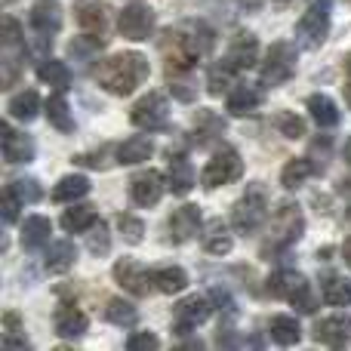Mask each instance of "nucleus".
Returning <instances> with one entry per match:
<instances>
[{"label": "nucleus", "instance_id": "nucleus-1", "mask_svg": "<svg viewBox=\"0 0 351 351\" xmlns=\"http://www.w3.org/2000/svg\"><path fill=\"white\" fill-rule=\"evenodd\" d=\"M216 43V34L206 22L200 19H185L170 31L160 47L167 53V74H188L194 65H197L200 56H206Z\"/></svg>", "mask_w": 351, "mask_h": 351}, {"label": "nucleus", "instance_id": "nucleus-2", "mask_svg": "<svg viewBox=\"0 0 351 351\" xmlns=\"http://www.w3.org/2000/svg\"><path fill=\"white\" fill-rule=\"evenodd\" d=\"M148 74H152V68H148V59L142 53H117L96 62V68H93L96 84L111 96H130L145 84Z\"/></svg>", "mask_w": 351, "mask_h": 351}, {"label": "nucleus", "instance_id": "nucleus-3", "mask_svg": "<svg viewBox=\"0 0 351 351\" xmlns=\"http://www.w3.org/2000/svg\"><path fill=\"white\" fill-rule=\"evenodd\" d=\"M302 231H305V219L299 204H280V210L271 219V231H268V241L262 247V256L265 259H278V253L293 247L302 237Z\"/></svg>", "mask_w": 351, "mask_h": 351}, {"label": "nucleus", "instance_id": "nucleus-4", "mask_svg": "<svg viewBox=\"0 0 351 351\" xmlns=\"http://www.w3.org/2000/svg\"><path fill=\"white\" fill-rule=\"evenodd\" d=\"M268 219V191L262 182H250L243 197L231 206V225L237 234H256Z\"/></svg>", "mask_w": 351, "mask_h": 351}, {"label": "nucleus", "instance_id": "nucleus-5", "mask_svg": "<svg viewBox=\"0 0 351 351\" xmlns=\"http://www.w3.org/2000/svg\"><path fill=\"white\" fill-rule=\"evenodd\" d=\"M265 290H268V296L293 302L299 311H302V315H315V311H317V299H315V293H311V284L299 271L280 268V271H274L271 278H268Z\"/></svg>", "mask_w": 351, "mask_h": 351}, {"label": "nucleus", "instance_id": "nucleus-6", "mask_svg": "<svg viewBox=\"0 0 351 351\" xmlns=\"http://www.w3.org/2000/svg\"><path fill=\"white\" fill-rule=\"evenodd\" d=\"M330 34V0H311L305 16L296 25V40L305 49H317Z\"/></svg>", "mask_w": 351, "mask_h": 351}, {"label": "nucleus", "instance_id": "nucleus-7", "mask_svg": "<svg viewBox=\"0 0 351 351\" xmlns=\"http://www.w3.org/2000/svg\"><path fill=\"white\" fill-rule=\"evenodd\" d=\"M241 176H243V158L234 152V148H219V152L210 158V164L204 167L200 182H204L206 191H213V188H219V185L237 182Z\"/></svg>", "mask_w": 351, "mask_h": 351}, {"label": "nucleus", "instance_id": "nucleus-8", "mask_svg": "<svg viewBox=\"0 0 351 351\" xmlns=\"http://www.w3.org/2000/svg\"><path fill=\"white\" fill-rule=\"evenodd\" d=\"M293 71H296V49H293V43L287 40L271 43L265 59H262V84L280 86L293 77Z\"/></svg>", "mask_w": 351, "mask_h": 351}, {"label": "nucleus", "instance_id": "nucleus-9", "mask_svg": "<svg viewBox=\"0 0 351 351\" xmlns=\"http://www.w3.org/2000/svg\"><path fill=\"white\" fill-rule=\"evenodd\" d=\"M130 121L133 127L145 130V133H160L170 123V102H167L164 93H148L145 99L136 102V108L130 111Z\"/></svg>", "mask_w": 351, "mask_h": 351}, {"label": "nucleus", "instance_id": "nucleus-10", "mask_svg": "<svg viewBox=\"0 0 351 351\" xmlns=\"http://www.w3.org/2000/svg\"><path fill=\"white\" fill-rule=\"evenodd\" d=\"M117 31H121L127 40H145L154 31V10L142 0H133L130 6H123L121 16H117Z\"/></svg>", "mask_w": 351, "mask_h": 351}, {"label": "nucleus", "instance_id": "nucleus-11", "mask_svg": "<svg viewBox=\"0 0 351 351\" xmlns=\"http://www.w3.org/2000/svg\"><path fill=\"white\" fill-rule=\"evenodd\" d=\"M114 280L123 287L127 293H133V296H148V290H152V271H145V265L136 259H117L114 262Z\"/></svg>", "mask_w": 351, "mask_h": 351}, {"label": "nucleus", "instance_id": "nucleus-12", "mask_svg": "<svg viewBox=\"0 0 351 351\" xmlns=\"http://www.w3.org/2000/svg\"><path fill=\"white\" fill-rule=\"evenodd\" d=\"M225 62H228L234 71H250V68L259 62V40L250 31H241V34L231 37L228 49H225Z\"/></svg>", "mask_w": 351, "mask_h": 351}, {"label": "nucleus", "instance_id": "nucleus-13", "mask_svg": "<svg viewBox=\"0 0 351 351\" xmlns=\"http://www.w3.org/2000/svg\"><path fill=\"white\" fill-rule=\"evenodd\" d=\"M167 185H170V182H167L158 170L136 173L133 179H130V197H133L139 206H154L160 197H164V188Z\"/></svg>", "mask_w": 351, "mask_h": 351}, {"label": "nucleus", "instance_id": "nucleus-14", "mask_svg": "<svg viewBox=\"0 0 351 351\" xmlns=\"http://www.w3.org/2000/svg\"><path fill=\"white\" fill-rule=\"evenodd\" d=\"M210 311H213V305H210V299H204V296L182 299V302L173 308L176 333H191L194 327H200V324L210 317Z\"/></svg>", "mask_w": 351, "mask_h": 351}, {"label": "nucleus", "instance_id": "nucleus-15", "mask_svg": "<svg viewBox=\"0 0 351 351\" xmlns=\"http://www.w3.org/2000/svg\"><path fill=\"white\" fill-rule=\"evenodd\" d=\"M351 336V315H330L315 324V342L330 348H342Z\"/></svg>", "mask_w": 351, "mask_h": 351}, {"label": "nucleus", "instance_id": "nucleus-16", "mask_svg": "<svg viewBox=\"0 0 351 351\" xmlns=\"http://www.w3.org/2000/svg\"><path fill=\"white\" fill-rule=\"evenodd\" d=\"M0 139H3L6 164H28L34 158V142H31L28 133H16L10 123H0Z\"/></svg>", "mask_w": 351, "mask_h": 351}, {"label": "nucleus", "instance_id": "nucleus-17", "mask_svg": "<svg viewBox=\"0 0 351 351\" xmlns=\"http://www.w3.org/2000/svg\"><path fill=\"white\" fill-rule=\"evenodd\" d=\"M200 222H204V216H200V206L182 204L179 210H176L173 216H170V241H173V243L191 241V237L200 231Z\"/></svg>", "mask_w": 351, "mask_h": 351}, {"label": "nucleus", "instance_id": "nucleus-18", "mask_svg": "<svg viewBox=\"0 0 351 351\" xmlns=\"http://www.w3.org/2000/svg\"><path fill=\"white\" fill-rule=\"evenodd\" d=\"M167 182H170V191L179 194V197L194 188V167L185 154H167Z\"/></svg>", "mask_w": 351, "mask_h": 351}, {"label": "nucleus", "instance_id": "nucleus-19", "mask_svg": "<svg viewBox=\"0 0 351 351\" xmlns=\"http://www.w3.org/2000/svg\"><path fill=\"white\" fill-rule=\"evenodd\" d=\"M31 25L40 37H53L62 28V6L56 0H37L31 10Z\"/></svg>", "mask_w": 351, "mask_h": 351}, {"label": "nucleus", "instance_id": "nucleus-20", "mask_svg": "<svg viewBox=\"0 0 351 351\" xmlns=\"http://www.w3.org/2000/svg\"><path fill=\"white\" fill-rule=\"evenodd\" d=\"M86 327H90V321H86V315L77 308V305H62L53 317V330L59 336H65V339H77V336H84Z\"/></svg>", "mask_w": 351, "mask_h": 351}, {"label": "nucleus", "instance_id": "nucleus-21", "mask_svg": "<svg viewBox=\"0 0 351 351\" xmlns=\"http://www.w3.org/2000/svg\"><path fill=\"white\" fill-rule=\"evenodd\" d=\"M200 243H204V250L210 256H228L231 247H234V237L225 228L222 219H213V222H206L204 234H200Z\"/></svg>", "mask_w": 351, "mask_h": 351}, {"label": "nucleus", "instance_id": "nucleus-22", "mask_svg": "<svg viewBox=\"0 0 351 351\" xmlns=\"http://www.w3.org/2000/svg\"><path fill=\"white\" fill-rule=\"evenodd\" d=\"M321 296H324V302L336 305V308H342V305H351V280L342 278V274L327 271L321 278Z\"/></svg>", "mask_w": 351, "mask_h": 351}, {"label": "nucleus", "instance_id": "nucleus-23", "mask_svg": "<svg viewBox=\"0 0 351 351\" xmlns=\"http://www.w3.org/2000/svg\"><path fill=\"white\" fill-rule=\"evenodd\" d=\"M154 154V142L148 139V136H133V139L121 142L114 152V160L117 164H142V160H148Z\"/></svg>", "mask_w": 351, "mask_h": 351}, {"label": "nucleus", "instance_id": "nucleus-24", "mask_svg": "<svg viewBox=\"0 0 351 351\" xmlns=\"http://www.w3.org/2000/svg\"><path fill=\"white\" fill-rule=\"evenodd\" d=\"M225 133V121L219 114H213V111L200 108L197 114H194V145H210L213 139H219V136Z\"/></svg>", "mask_w": 351, "mask_h": 351}, {"label": "nucleus", "instance_id": "nucleus-25", "mask_svg": "<svg viewBox=\"0 0 351 351\" xmlns=\"http://www.w3.org/2000/svg\"><path fill=\"white\" fill-rule=\"evenodd\" d=\"M49 234H53V225H49L47 216H28L22 225V247L34 253V250L47 247Z\"/></svg>", "mask_w": 351, "mask_h": 351}, {"label": "nucleus", "instance_id": "nucleus-26", "mask_svg": "<svg viewBox=\"0 0 351 351\" xmlns=\"http://www.w3.org/2000/svg\"><path fill=\"white\" fill-rule=\"evenodd\" d=\"M152 284H154V290L167 293V296H176V293H182L188 287V274H185V268H179V265H164V268H154L152 271Z\"/></svg>", "mask_w": 351, "mask_h": 351}, {"label": "nucleus", "instance_id": "nucleus-27", "mask_svg": "<svg viewBox=\"0 0 351 351\" xmlns=\"http://www.w3.org/2000/svg\"><path fill=\"white\" fill-rule=\"evenodd\" d=\"M74 262H77V250H74V243L59 241V243H53V250L47 253L43 268H47V274H65V271H71Z\"/></svg>", "mask_w": 351, "mask_h": 351}, {"label": "nucleus", "instance_id": "nucleus-28", "mask_svg": "<svg viewBox=\"0 0 351 351\" xmlns=\"http://www.w3.org/2000/svg\"><path fill=\"white\" fill-rule=\"evenodd\" d=\"M225 108H228V114H231V117H243V114H250V111L259 108V93H256L250 84H237L234 90L228 93V102H225Z\"/></svg>", "mask_w": 351, "mask_h": 351}, {"label": "nucleus", "instance_id": "nucleus-29", "mask_svg": "<svg viewBox=\"0 0 351 351\" xmlns=\"http://www.w3.org/2000/svg\"><path fill=\"white\" fill-rule=\"evenodd\" d=\"M315 173H317L315 160L293 158V160H287L284 170H280V185H284V188H299V185H305V182H308Z\"/></svg>", "mask_w": 351, "mask_h": 351}, {"label": "nucleus", "instance_id": "nucleus-30", "mask_svg": "<svg viewBox=\"0 0 351 351\" xmlns=\"http://www.w3.org/2000/svg\"><path fill=\"white\" fill-rule=\"evenodd\" d=\"M96 222H99V216H96V206L93 204H77V206H71V210L62 213V228L71 231V234H77V231H90Z\"/></svg>", "mask_w": 351, "mask_h": 351}, {"label": "nucleus", "instance_id": "nucleus-31", "mask_svg": "<svg viewBox=\"0 0 351 351\" xmlns=\"http://www.w3.org/2000/svg\"><path fill=\"white\" fill-rule=\"evenodd\" d=\"M308 111L317 127H324V130H333L336 123H339V108H336V102L330 96H324V93L308 96Z\"/></svg>", "mask_w": 351, "mask_h": 351}, {"label": "nucleus", "instance_id": "nucleus-32", "mask_svg": "<svg viewBox=\"0 0 351 351\" xmlns=\"http://www.w3.org/2000/svg\"><path fill=\"white\" fill-rule=\"evenodd\" d=\"M90 194V179L86 176H65V179L56 182L53 188V200L56 204H71V200H80Z\"/></svg>", "mask_w": 351, "mask_h": 351}, {"label": "nucleus", "instance_id": "nucleus-33", "mask_svg": "<svg viewBox=\"0 0 351 351\" xmlns=\"http://www.w3.org/2000/svg\"><path fill=\"white\" fill-rule=\"evenodd\" d=\"M47 121L53 123L59 133H74V117H71V105L65 102V96L62 93H56V96L47 99Z\"/></svg>", "mask_w": 351, "mask_h": 351}, {"label": "nucleus", "instance_id": "nucleus-34", "mask_svg": "<svg viewBox=\"0 0 351 351\" xmlns=\"http://www.w3.org/2000/svg\"><path fill=\"white\" fill-rule=\"evenodd\" d=\"M77 22H80V28H84L86 34L105 37V25H108V19H105V6L84 0V3L77 6Z\"/></svg>", "mask_w": 351, "mask_h": 351}, {"label": "nucleus", "instance_id": "nucleus-35", "mask_svg": "<svg viewBox=\"0 0 351 351\" xmlns=\"http://www.w3.org/2000/svg\"><path fill=\"white\" fill-rule=\"evenodd\" d=\"M40 108H43V102H40V96H37V90H25L10 99V114L22 123L34 121V117L40 114Z\"/></svg>", "mask_w": 351, "mask_h": 351}, {"label": "nucleus", "instance_id": "nucleus-36", "mask_svg": "<svg viewBox=\"0 0 351 351\" xmlns=\"http://www.w3.org/2000/svg\"><path fill=\"white\" fill-rule=\"evenodd\" d=\"M271 336L278 346L290 348V346H299L302 339V330H299V321L293 315H274L271 317Z\"/></svg>", "mask_w": 351, "mask_h": 351}, {"label": "nucleus", "instance_id": "nucleus-37", "mask_svg": "<svg viewBox=\"0 0 351 351\" xmlns=\"http://www.w3.org/2000/svg\"><path fill=\"white\" fill-rule=\"evenodd\" d=\"M37 77H40L43 84L56 86V90H68V86H71V68L59 59H47L37 65Z\"/></svg>", "mask_w": 351, "mask_h": 351}, {"label": "nucleus", "instance_id": "nucleus-38", "mask_svg": "<svg viewBox=\"0 0 351 351\" xmlns=\"http://www.w3.org/2000/svg\"><path fill=\"white\" fill-rule=\"evenodd\" d=\"M105 321L114 324V327H136L139 324V308L127 299H111L105 305Z\"/></svg>", "mask_w": 351, "mask_h": 351}, {"label": "nucleus", "instance_id": "nucleus-39", "mask_svg": "<svg viewBox=\"0 0 351 351\" xmlns=\"http://www.w3.org/2000/svg\"><path fill=\"white\" fill-rule=\"evenodd\" d=\"M234 68L228 65L225 59H219L216 65H210V71H206V93H213V96H219L222 90H228L231 77H234Z\"/></svg>", "mask_w": 351, "mask_h": 351}, {"label": "nucleus", "instance_id": "nucleus-40", "mask_svg": "<svg viewBox=\"0 0 351 351\" xmlns=\"http://www.w3.org/2000/svg\"><path fill=\"white\" fill-rule=\"evenodd\" d=\"M117 228H121V237L127 243H142L145 241V222H142L139 216H133V213H121L117 216Z\"/></svg>", "mask_w": 351, "mask_h": 351}, {"label": "nucleus", "instance_id": "nucleus-41", "mask_svg": "<svg viewBox=\"0 0 351 351\" xmlns=\"http://www.w3.org/2000/svg\"><path fill=\"white\" fill-rule=\"evenodd\" d=\"M86 250H90L93 256H108L111 250V234H108V225L99 219L96 225H93L90 231H86Z\"/></svg>", "mask_w": 351, "mask_h": 351}, {"label": "nucleus", "instance_id": "nucleus-42", "mask_svg": "<svg viewBox=\"0 0 351 351\" xmlns=\"http://www.w3.org/2000/svg\"><path fill=\"white\" fill-rule=\"evenodd\" d=\"M278 130H280V136H287V139H302L305 121L299 114H293V111H284V114H278Z\"/></svg>", "mask_w": 351, "mask_h": 351}, {"label": "nucleus", "instance_id": "nucleus-43", "mask_svg": "<svg viewBox=\"0 0 351 351\" xmlns=\"http://www.w3.org/2000/svg\"><path fill=\"white\" fill-rule=\"evenodd\" d=\"M22 204H25V200L12 191V185H6L3 194H0V206H3V222L6 225H12L19 219V206H22Z\"/></svg>", "mask_w": 351, "mask_h": 351}, {"label": "nucleus", "instance_id": "nucleus-44", "mask_svg": "<svg viewBox=\"0 0 351 351\" xmlns=\"http://www.w3.org/2000/svg\"><path fill=\"white\" fill-rule=\"evenodd\" d=\"M16 47H22V25L12 16H3V53H12Z\"/></svg>", "mask_w": 351, "mask_h": 351}, {"label": "nucleus", "instance_id": "nucleus-45", "mask_svg": "<svg viewBox=\"0 0 351 351\" xmlns=\"http://www.w3.org/2000/svg\"><path fill=\"white\" fill-rule=\"evenodd\" d=\"M12 191H16L22 200H28V204H34V200L43 197L40 185H37L34 179H19V182H12Z\"/></svg>", "mask_w": 351, "mask_h": 351}, {"label": "nucleus", "instance_id": "nucleus-46", "mask_svg": "<svg viewBox=\"0 0 351 351\" xmlns=\"http://www.w3.org/2000/svg\"><path fill=\"white\" fill-rule=\"evenodd\" d=\"M127 348L130 351H154V348H160V339L154 333H133L127 342Z\"/></svg>", "mask_w": 351, "mask_h": 351}, {"label": "nucleus", "instance_id": "nucleus-47", "mask_svg": "<svg viewBox=\"0 0 351 351\" xmlns=\"http://www.w3.org/2000/svg\"><path fill=\"white\" fill-rule=\"evenodd\" d=\"M111 152H117V148H99V154L93 152V154H77V158H74V164H80V167H96V170H105V167H108V160H102L105 154H111Z\"/></svg>", "mask_w": 351, "mask_h": 351}, {"label": "nucleus", "instance_id": "nucleus-48", "mask_svg": "<svg viewBox=\"0 0 351 351\" xmlns=\"http://www.w3.org/2000/svg\"><path fill=\"white\" fill-rule=\"evenodd\" d=\"M0 346H3V351H19V348H28L31 342L22 336V330H12V333H3V342H0Z\"/></svg>", "mask_w": 351, "mask_h": 351}, {"label": "nucleus", "instance_id": "nucleus-49", "mask_svg": "<svg viewBox=\"0 0 351 351\" xmlns=\"http://www.w3.org/2000/svg\"><path fill=\"white\" fill-rule=\"evenodd\" d=\"M12 330H22V317L16 311H6L3 315V333H12Z\"/></svg>", "mask_w": 351, "mask_h": 351}, {"label": "nucleus", "instance_id": "nucleus-50", "mask_svg": "<svg viewBox=\"0 0 351 351\" xmlns=\"http://www.w3.org/2000/svg\"><path fill=\"white\" fill-rule=\"evenodd\" d=\"M342 256H346V262H348V268H351V237L342 243Z\"/></svg>", "mask_w": 351, "mask_h": 351}, {"label": "nucleus", "instance_id": "nucleus-51", "mask_svg": "<svg viewBox=\"0 0 351 351\" xmlns=\"http://www.w3.org/2000/svg\"><path fill=\"white\" fill-rule=\"evenodd\" d=\"M182 348H204V342H200V339H188V342H182Z\"/></svg>", "mask_w": 351, "mask_h": 351}, {"label": "nucleus", "instance_id": "nucleus-52", "mask_svg": "<svg viewBox=\"0 0 351 351\" xmlns=\"http://www.w3.org/2000/svg\"><path fill=\"white\" fill-rule=\"evenodd\" d=\"M342 158H346V160H348V164H351V139L346 142V148H342Z\"/></svg>", "mask_w": 351, "mask_h": 351}, {"label": "nucleus", "instance_id": "nucleus-53", "mask_svg": "<svg viewBox=\"0 0 351 351\" xmlns=\"http://www.w3.org/2000/svg\"><path fill=\"white\" fill-rule=\"evenodd\" d=\"M346 71H348V77H351V53L346 56Z\"/></svg>", "mask_w": 351, "mask_h": 351}, {"label": "nucleus", "instance_id": "nucleus-54", "mask_svg": "<svg viewBox=\"0 0 351 351\" xmlns=\"http://www.w3.org/2000/svg\"><path fill=\"white\" fill-rule=\"evenodd\" d=\"M346 102H348V105H351V84H348V86H346Z\"/></svg>", "mask_w": 351, "mask_h": 351}, {"label": "nucleus", "instance_id": "nucleus-55", "mask_svg": "<svg viewBox=\"0 0 351 351\" xmlns=\"http://www.w3.org/2000/svg\"><path fill=\"white\" fill-rule=\"evenodd\" d=\"M3 3H12V0H3Z\"/></svg>", "mask_w": 351, "mask_h": 351}, {"label": "nucleus", "instance_id": "nucleus-56", "mask_svg": "<svg viewBox=\"0 0 351 351\" xmlns=\"http://www.w3.org/2000/svg\"><path fill=\"white\" fill-rule=\"evenodd\" d=\"M348 219H351V210H348Z\"/></svg>", "mask_w": 351, "mask_h": 351}]
</instances>
